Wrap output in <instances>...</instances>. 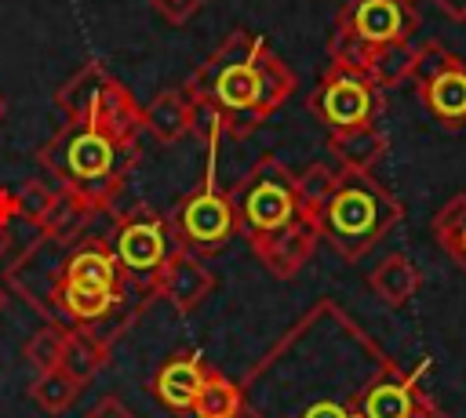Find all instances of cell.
<instances>
[{
	"label": "cell",
	"mask_w": 466,
	"mask_h": 418,
	"mask_svg": "<svg viewBox=\"0 0 466 418\" xmlns=\"http://www.w3.org/2000/svg\"><path fill=\"white\" fill-rule=\"evenodd\" d=\"M295 91V73L266 44V36L233 29L208 62L186 80L193 102V131L211 145L218 134L248 138Z\"/></svg>",
	"instance_id": "cell-1"
},
{
	"label": "cell",
	"mask_w": 466,
	"mask_h": 418,
	"mask_svg": "<svg viewBox=\"0 0 466 418\" xmlns=\"http://www.w3.org/2000/svg\"><path fill=\"white\" fill-rule=\"evenodd\" d=\"M36 160L58 182V189H69L91 200L95 207L109 211L127 171L138 160V134H120L102 124L66 120L36 149Z\"/></svg>",
	"instance_id": "cell-2"
},
{
	"label": "cell",
	"mask_w": 466,
	"mask_h": 418,
	"mask_svg": "<svg viewBox=\"0 0 466 418\" xmlns=\"http://www.w3.org/2000/svg\"><path fill=\"white\" fill-rule=\"evenodd\" d=\"M404 218V204L371 174V171H339L331 196L309 218L317 236L339 251L346 262L364 258L397 222Z\"/></svg>",
	"instance_id": "cell-3"
},
{
	"label": "cell",
	"mask_w": 466,
	"mask_h": 418,
	"mask_svg": "<svg viewBox=\"0 0 466 418\" xmlns=\"http://www.w3.org/2000/svg\"><path fill=\"white\" fill-rule=\"evenodd\" d=\"M229 200H233V211L240 222V236L248 244L302 218L299 200H295V174L284 160H277L269 153H262L240 174V182L229 189Z\"/></svg>",
	"instance_id": "cell-4"
},
{
	"label": "cell",
	"mask_w": 466,
	"mask_h": 418,
	"mask_svg": "<svg viewBox=\"0 0 466 418\" xmlns=\"http://www.w3.org/2000/svg\"><path fill=\"white\" fill-rule=\"evenodd\" d=\"M55 105L62 109L66 120L102 124V127H113L120 134H138L142 131V109L135 105L131 91L102 62L80 65L55 91Z\"/></svg>",
	"instance_id": "cell-5"
},
{
	"label": "cell",
	"mask_w": 466,
	"mask_h": 418,
	"mask_svg": "<svg viewBox=\"0 0 466 418\" xmlns=\"http://www.w3.org/2000/svg\"><path fill=\"white\" fill-rule=\"evenodd\" d=\"M124 284H135L142 291H153V280L160 265L178 247V236L171 229V218L153 207H131L113 218V229L106 236Z\"/></svg>",
	"instance_id": "cell-6"
},
{
	"label": "cell",
	"mask_w": 466,
	"mask_h": 418,
	"mask_svg": "<svg viewBox=\"0 0 466 418\" xmlns=\"http://www.w3.org/2000/svg\"><path fill=\"white\" fill-rule=\"evenodd\" d=\"M167 218L178 236V247H186L193 254H215L233 236H240V222H237L229 189H222L211 171L189 196L178 200V207Z\"/></svg>",
	"instance_id": "cell-7"
},
{
	"label": "cell",
	"mask_w": 466,
	"mask_h": 418,
	"mask_svg": "<svg viewBox=\"0 0 466 418\" xmlns=\"http://www.w3.org/2000/svg\"><path fill=\"white\" fill-rule=\"evenodd\" d=\"M306 105L331 134V131H346L357 124H371L382 109V91L360 69L331 62L324 69L320 84L313 87V95L306 98Z\"/></svg>",
	"instance_id": "cell-8"
},
{
	"label": "cell",
	"mask_w": 466,
	"mask_h": 418,
	"mask_svg": "<svg viewBox=\"0 0 466 418\" xmlns=\"http://www.w3.org/2000/svg\"><path fill=\"white\" fill-rule=\"evenodd\" d=\"M419 102L444 124L466 127V62L437 40H422L411 69Z\"/></svg>",
	"instance_id": "cell-9"
},
{
	"label": "cell",
	"mask_w": 466,
	"mask_h": 418,
	"mask_svg": "<svg viewBox=\"0 0 466 418\" xmlns=\"http://www.w3.org/2000/svg\"><path fill=\"white\" fill-rule=\"evenodd\" d=\"M69 247H73V244H58V240L36 236V244H33V247L11 265V273H7L11 287H15L33 309H40L51 323H66V320H62V309H58V287H62V269H66ZM66 327H69V323H66Z\"/></svg>",
	"instance_id": "cell-10"
},
{
	"label": "cell",
	"mask_w": 466,
	"mask_h": 418,
	"mask_svg": "<svg viewBox=\"0 0 466 418\" xmlns=\"http://www.w3.org/2000/svg\"><path fill=\"white\" fill-rule=\"evenodd\" d=\"M335 29L375 47V44L415 36L419 15L408 0H346L339 18H335Z\"/></svg>",
	"instance_id": "cell-11"
},
{
	"label": "cell",
	"mask_w": 466,
	"mask_h": 418,
	"mask_svg": "<svg viewBox=\"0 0 466 418\" xmlns=\"http://www.w3.org/2000/svg\"><path fill=\"white\" fill-rule=\"evenodd\" d=\"M211 291H215V273L204 265L200 254H193L186 247H175L153 280V294H160L182 316L193 313Z\"/></svg>",
	"instance_id": "cell-12"
},
{
	"label": "cell",
	"mask_w": 466,
	"mask_h": 418,
	"mask_svg": "<svg viewBox=\"0 0 466 418\" xmlns=\"http://www.w3.org/2000/svg\"><path fill=\"white\" fill-rule=\"evenodd\" d=\"M422 371L426 363L404 371L397 360H390L379 378L360 396V418H411L419 396H422Z\"/></svg>",
	"instance_id": "cell-13"
},
{
	"label": "cell",
	"mask_w": 466,
	"mask_h": 418,
	"mask_svg": "<svg viewBox=\"0 0 466 418\" xmlns=\"http://www.w3.org/2000/svg\"><path fill=\"white\" fill-rule=\"evenodd\" d=\"M317 244H320L317 225L302 214V218H295L291 225H284V229H277V233H269V236L251 240V251H255V258L262 262V269H269L277 280H291V276L313 258Z\"/></svg>",
	"instance_id": "cell-14"
},
{
	"label": "cell",
	"mask_w": 466,
	"mask_h": 418,
	"mask_svg": "<svg viewBox=\"0 0 466 418\" xmlns=\"http://www.w3.org/2000/svg\"><path fill=\"white\" fill-rule=\"evenodd\" d=\"M204 374H208V367H204L200 353L186 349V353L167 356V360L157 367L149 389H153V396H157L167 411L186 414V411H193V400H197V393H200V385H204Z\"/></svg>",
	"instance_id": "cell-15"
},
{
	"label": "cell",
	"mask_w": 466,
	"mask_h": 418,
	"mask_svg": "<svg viewBox=\"0 0 466 418\" xmlns=\"http://www.w3.org/2000/svg\"><path fill=\"white\" fill-rule=\"evenodd\" d=\"M62 280L66 284H84V287H106V291H120L124 287V276H120V265L102 240H76L69 247V258H66V269H62Z\"/></svg>",
	"instance_id": "cell-16"
},
{
	"label": "cell",
	"mask_w": 466,
	"mask_h": 418,
	"mask_svg": "<svg viewBox=\"0 0 466 418\" xmlns=\"http://www.w3.org/2000/svg\"><path fill=\"white\" fill-rule=\"evenodd\" d=\"M142 131H149L160 145H175L193 131V102L186 87H164L142 109Z\"/></svg>",
	"instance_id": "cell-17"
},
{
	"label": "cell",
	"mask_w": 466,
	"mask_h": 418,
	"mask_svg": "<svg viewBox=\"0 0 466 418\" xmlns=\"http://www.w3.org/2000/svg\"><path fill=\"white\" fill-rule=\"evenodd\" d=\"M120 305H124V287L106 291V287H84V284H66V280L58 287V309H62L66 323L102 327L116 316Z\"/></svg>",
	"instance_id": "cell-18"
},
{
	"label": "cell",
	"mask_w": 466,
	"mask_h": 418,
	"mask_svg": "<svg viewBox=\"0 0 466 418\" xmlns=\"http://www.w3.org/2000/svg\"><path fill=\"white\" fill-rule=\"evenodd\" d=\"M328 149L335 153L342 171H375V164L390 149V138L371 120V124H357V127H346V131H331L328 134Z\"/></svg>",
	"instance_id": "cell-19"
},
{
	"label": "cell",
	"mask_w": 466,
	"mask_h": 418,
	"mask_svg": "<svg viewBox=\"0 0 466 418\" xmlns=\"http://www.w3.org/2000/svg\"><path fill=\"white\" fill-rule=\"evenodd\" d=\"M106 360H109V342H106L95 327H80V323H69V327H66V342H62L58 367H62L73 382L87 385V382L106 367Z\"/></svg>",
	"instance_id": "cell-20"
},
{
	"label": "cell",
	"mask_w": 466,
	"mask_h": 418,
	"mask_svg": "<svg viewBox=\"0 0 466 418\" xmlns=\"http://www.w3.org/2000/svg\"><path fill=\"white\" fill-rule=\"evenodd\" d=\"M98 211L102 207H95L91 200H84V196H76L69 189H55V200H51V207H47V214H44V222L36 229L47 240L76 244V240H84V233H87V225L95 222Z\"/></svg>",
	"instance_id": "cell-21"
},
{
	"label": "cell",
	"mask_w": 466,
	"mask_h": 418,
	"mask_svg": "<svg viewBox=\"0 0 466 418\" xmlns=\"http://www.w3.org/2000/svg\"><path fill=\"white\" fill-rule=\"evenodd\" d=\"M368 287L375 291V298H379L382 305L400 309V305H408V302L415 298V291L422 287V269H419L408 254L393 251V254H386V258L368 273Z\"/></svg>",
	"instance_id": "cell-22"
},
{
	"label": "cell",
	"mask_w": 466,
	"mask_h": 418,
	"mask_svg": "<svg viewBox=\"0 0 466 418\" xmlns=\"http://www.w3.org/2000/svg\"><path fill=\"white\" fill-rule=\"evenodd\" d=\"M415 55H419V40H415V36H408V40H390V44H375V47H368V55H364V76H368L379 91H390V87L411 80Z\"/></svg>",
	"instance_id": "cell-23"
},
{
	"label": "cell",
	"mask_w": 466,
	"mask_h": 418,
	"mask_svg": "<svg viewBox=\"0 0 466 418\" xmlns=\"http://www.w3.org/2000/svg\"><path fill=\"white\" fill-rule=\"evenodd\" d=\"M240 411H244V389H240V382H233L222 371H211L208 367L204 385H200L189 414L193 418H237Z\"/></svg>",
	"instance_id": "cell-24"
},
{
	"label": "cell",
	"mask_w": 466,
	"mask_h": 418,
	"mask_svg": "<svg viewBox=\"0 0 466 418\" xmlns=\"http://www.w3.org/2000/svg\"><path fill=\"white\" fill-rule=\"evenodd\" d=\"M433 240L437 247L466 273V193H455L437 214H433Z\"/></svg>",
	"instance_id": "cell-25"
},
{
	"label": "cell",
	"mask_w": 466,
	"mask_h": 418,
	"mask_svg": "<svg viewBox=\"0 0 466 418\" xmlns=\"http://www.w3.org/2000/svg\"><path fill=\"white\" fill-rule=\"evenodd\" d=\"M80 389H84V385L73 382L62 367H51V371H36V378H33V385H29V396H33V403H36L44 414H62V411L73 407V400H76Z\"/></svg>",
	"instance_id": "cell-26"
},
{
	"label": "cell",
	"mask_w": 466,
	"mask_h": 418,
	"mask_svg": "<svg viewBox=\"0 0 466 418\" xmlns=\"http://www.w3.org/2000/svg\"><path fill=\"white\" fill-rule=\"evenodd\" d=\"M335 178H339V171H331L328 164H309L306 171L295 174V200H299V211L306 218H313L320 211V204L331 196Z\"/></svg>",
	"instance_id": "cell-27"
},
{
	"label": "cell",
	"mask_w": 466,
	"mask_h": 418,
	"mask_svg": "<svg viewBox=\"0 0 466 418\" xmlns=\"http://www.w3.org/2000/svg\"><path fill=\"white\" fill-rule=\"evenodd\" d=\"M62 342H66V323H47L40 327L36 334H29L25 342V360L36 367V371H51L58 367V356H62Z\"/></svg>",
	"instance_id": "cell-28"
},
{
	"label": "cell",
	"mask_w": 466,
	"mask_h": 418,
	"mask_svg": "<svg viewBox=\"0 0 466 418\" xmlns=\"http://www.w3.org/2000/svg\"><path fill=\"white\" fill-rule=\"evenodd\" d=\"M51 200H55V185H47V182H22L15 189V218H22L29 225H40L47 207H51Z\"/></svg>",
	"instance_id": "cell-29"
},
{
	"label": "cell",
	"mask_w": 466,
	"mask_h": 418,
	"mask_svg": "<svg viewBox=\"0 0 466 418\" xmlns=\"http://www.w3.org/2000/svg\"><path fill=\"white\" fill-rule=\"evenodd\" d=\"M204 4H208V0H149V7H153L164 22H171V25H186Z\"/></svg>",
	"instance_id": "cell-30"
},
{
	"label": "cell",
	"mask_w": 466,
	"mask_h": 418,
	"mask_svg": "<svg viewBox=\"0 0 466 418\" xmlns=\"http://www.w3.org/2000/svg\"><path fill=\"white\" fill-rule=\"evenodd\" d=\"M84 418H135V414H131V407L120 396H102Z\"/></svg>",
	"instance_id": "cell-31"
},
{
	"label": "cell",
	"mask_w": 466,
	"mask_h": 418,
	"mask_svg": "<svg viewBox=\"0 0 466 418\" xmlns=\"http://www.w3.org/2000/svg\"><path fill=\"white\" fill-rule=\"evenodd\" d=\"M411 418H448V414H444V411H441V407L422 393V396H419V403H415V411H411Z\"/></svg>",
	"instance_id": "cell-32"
},
{
	"label": "cell",
	"mask_w": 466,
	"mask_h": 418,
	"mask_svg": "<svg viewBox=\"0 0 466 418\" xmlns=\"http://www.w3.org/2000/svg\"><path fill=\"white\" fill-rule=\"evenodd\" d=\"M441 7V15H448L451 22H466V0H433Z\"/></svg>",
	"instance_id": "cell-33"
},
{
	"label": "cell",
	"mask_w": 466,
	"mask_h": 418,
	"mask_svg": "<svg viewBox=\"0 0 466 418\" xmlns=\"http://www.w3.org/2000/svg\"><path fill=\"white\" fill-rule=\"evenodd\" d=\"M7 240H11V222H4V218H0V254H4Z\"/></svg>",
	"instance_id": "cell-34"
},
{
	"label": "cell",
	"mask_w": 466,
	"mask_h": 418,
	"mask_svg": "<svg viewBox=\"0 0 466 418\" xmlns=\"http://www.w3.org/2000/svg\"><path fill=\"white\" fill-rule=\"evenodd\" d=\"M237 418H266V414H262V411H255V407H251V403H244V411H240V414H237Z\"/></svg>",
	"instance_id": "cell-35"
},
{
	"label": "cell",
	"mask_w": 466,
	"mask_h": 418,
	"mask_svg": "<svg viewBox=\"0 0 466 418\" xmlns=\"http://www.w3.org/2000/svg\"><path fill=\"white\" fill-rule=\"evenodd\" d=\"M4 116H7V102H4V95H0V124H4Z\"/></svg>",
	"instance_id": "cell-36"
},
{
	"label": "cell",
	"mask_w": 466,
	"mask_h": 418,
	"mask_svg": "<svg viewBox=\"0 0 466 418\" xmlns=\"http://www.w3.org/2000/svg\"><path fill=\"white\" fill-rule=\"evenodd\" d=\"M4 305H7V294H4V287H0V309H4Z\"/></svg>",
	"instance_id": "cell-37"
},
{
	"label": "cell",
	"mask_w": 466,
	"mask_h": 418,
	"mask_svg": "<svg viewBox=\"0 0 466 418\" xmlns=\"http://www.w3.org/2000/svg\"><path fill=\"white\" fill-rule=\"evenodd\" d=\"M408 4H415V0H408Z\"/></svg>",
	"instance_id": "cell-38"
}]
</instances>
